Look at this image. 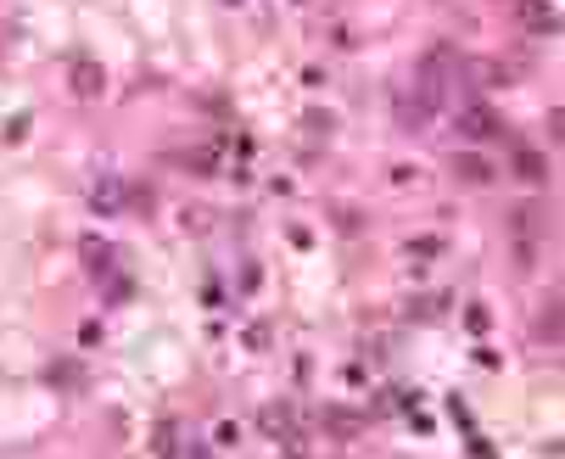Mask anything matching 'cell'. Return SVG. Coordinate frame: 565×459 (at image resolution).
<instances>
[{
    "instance_id": "6da1fadb",
    "label": "cell",
    "mask_w": 565,
    "mask_h": 459,
    "mask_svg": "<svg viewBox=\"0 0 565 459\" xmlns=\"http://www.w3.org/2000/svg\"><path fill=\"white\" fill-rule=\"evenodd\" d=\"M453 174L465 185H492V163H487V157H476V152H459L453 157Z\"/></svg>"
},
{
    "instance_id": "7a4b0ae2",
    "label": "cell",
    "mask_w": 565,
    "mask_h": 459,
    "mask_svg": "<svg viewBox=\"0 0 565 459\" xmlns=\"http://www.w3.org/2000/svg\"><path fill=\"white\" fill-rule=\"evenodd\" d=\"M67 79H74V96H84V101H96V96H101V84H107L96 62H74V74H67Z\"/></svg>"
},
{
    "instance_id": "3957f363",
    "label": "cell",
    "mask_w": 565,
    "mask_h": 459,
    "mask_svg": "<svg viewBox=\"0 0 565 459\" xmlns=\"http://www.w3.org/2000/svg\"><path fill=\"white\" fill-rule=\"evenodd\" d=\"M258 426L269 432V437H280V443H297V426H291V409H280V403H275V409H263V415H258Z\"/></svg>"
},
{
    "instance_id": "277c9868",
    "label": "cell",
    "mask_w": 565,
    "mask_h": 459,
    "mask_svg": "<svg viewBox=\"0 0 565 459\" xmlns=\"http://www.w3.org/2000/svg\"><path fill=\"white\" fill-rule=\"evenodd\" d=\"M465 135L470 140H492V135H499V118H492V113H465Z\"/></svg>"
},
{
    "instance_id": "5b68a950",
    "label": "cell",
    "mask_w": 565,
    "mask_h": 459,
    "mask_svg": "<svg viewBox=\"0 0 565 459\" xmlns=\"http://www.w3.org/2000/svg\"><path fill=\"white\" fill-rule=\"evenodd\" d=\"M515 168H521V180H526V185H543V157H538V152H521V157H515Z\"/></svg>"
},
{
    "instance_id": "8992f818",
    "label": "cell",
    "mask_w": 565,
    "mask_h": 459,
    "mask_svg": "<svg viewBox=\"0 0 565 459\" xmlns=\"http://www.w3.org/2000/svg\"><path fill=\"white\" fill-rule=\"evenodd\" d=\"M96 207H107V214L118 207V185H112V180H101V185H96Z\"/></svg>"
}]
</instances>
